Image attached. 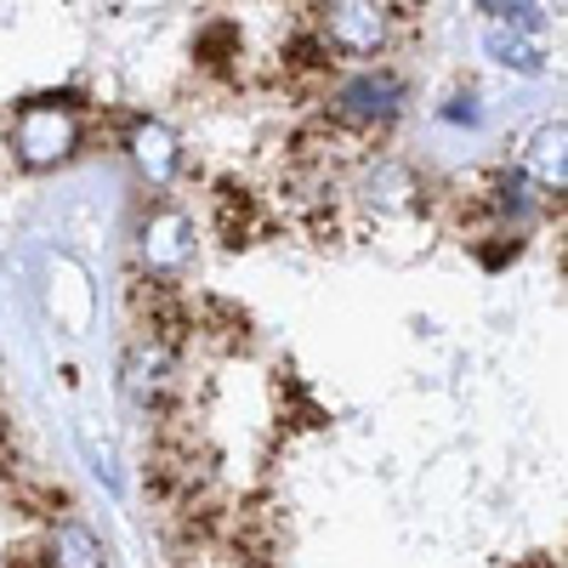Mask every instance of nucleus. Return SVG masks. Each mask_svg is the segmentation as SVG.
Returning a JSON list of instances; mask_svg holds the SVG:
<instances>
[{
    "mask_svg": "<svg viewBox=\"0 0 568 568\" xmlns=\"http://www.w3.org/2000/svg\"><path fill=\"white\" fill-rule=\"evenodd\" d=\"M194 58H200V69H211V74H227V69H240V58H245V40H240V29L233 23H205L200 29V40H194Z\"/></svg>",
    "mask_w": 568,
    "mask_h": 568,
    "instance_id": "nucleus-11",
    "label": "nucleus"
},
{
    "mask_svg": "<svg viewBox=\"0 0 568 568\" xmlns=\"http://www.w3.org/2000/svg\"><path fill=\"white\" fill-rule=\"evenodd\" d=\"M211 216H216V240L227 245V251H240V245H256L262 233L273 227V216H267V205H262V194H251L245 182H216V194H211Z\"/></svg>",
    "mask_w": 568,
    "mask_h": 568,
    "instance_id": "nucleus-5",
    "label": "nucleus"
},
{
    "mask_svg": "<svg viewBox=\"0 0 568 568\" xmlns=\"http://www.w3.org/2000/svg\"><path fill=\"white\" fill-rule=\"evenodd\" d=\"M313 34L336 63H375L404 40L398 0H318Z\"/></svg>",
    "mask_w": 568,
    "mask_h": 568,
    "instance_id": "nucleus-1",
    "label": "nucleus"
},
{
    "mask_svg": "<svg viewBox=\"0 0 568 568\" xmlns=\"http://www.w3.org/2000/svg\"><path fill=\"white\" fill-rule=\"evenodd\" d=\"M187 313H194V342L216 347V353H251V313L245 307H233L222 296H200V302H187Z\"/></svg>",
    "mask_w": 568,
    "mask_h": 568,
    "instance_id": "nucleus-6",
    "label": "nucleus"
},
{
    "mask_svg": "<svg viewBox=\"0 0 568 568\" xmlns=\"http://www.w3.org/2000/svg\"><path fill=\"white\" fill-rule=\"evenodd\" d=\"M484 45H489V58H500L506 69H524V74H540L546 69V45L524 23H489Z\"/></svg>",
    "mask_w": 568,
    "mask_h": 568,
    "instance_id": "nucleus-9",
    "label": "nucleus"
},
{
    "mask_svg": "<svg viewBox=\"0 0 568 568\" xmlns=\"http://www.w3.org/2000/svg\"><path fill=\"white\" fill-rule=\"evenodd\" d=\"M142 267H149V278H171L182 284L187 267H194V222H187L176 205H154L149 216H142Z\"/></svg>",
    "mask_w": 568,
    "mask_h": 568,
    "instance_id": "nucleus-4",
    "label": "nucleus"
},
{
    "mask_svg": "<svg viewBox=\"0 0 568 568\" xmlns=\"http://www.w3.org/2000/svg\"><path fill=\"white\" fill-rule=\"evenodd\" d=\"M398 103H404L398 74L369 69V74H358V80H347V85L336 91V103H329V120H342V125H353L358 136L375 142V131L398 120Z\"/></svg>",
    "mask_w": 568,
    "mask_h": 568,
    "instance_id": "nucleus-3",
    "label": "nucleus"
},
{
    "mask_svg": "<svg viewBox=\"0 0 568 568\" xmlns=\"http://www.w3.org/2000/svg\"><path fill=\"white\" fill-rule=\"evenodd\" d=\"M478 12L489 23H524V29H540V0H478Z\"/></svg>",
    "mask_w": 568,
    "mask_h": 568,
    "instance_id": "nucleus-12",
    "label": "nucleus"
},
{
    "mask_svg": "<svg viewBox=\"0 0 568 568\" xmlns=\"http://www.w3.org/2000/svg\"><path fill=\"white\" fill-rule=\"evenodd\" d=\"M7 568H52V562H45V551H40V546H18V551L7 557Z\"/></svg>",
    "mask_w": 568,
    "mask_h": 568,
    "instance_id": "nucleus-13",
    "label": "nucleus"
},
{
    "mask_svg": "<svg viewBox=\"0 0 568 568\" xmlns=\"http://www.w3.org/2000/svg\"><path fill=\"white\" fill-rule=\"evenodd\" d=\"M7 142H12L18 165H29V171L63 165L85 142V103H74V98H29L12 114Z\"/></svg>",
    "mask_w": 568,
    "mask_h": 568,
    "instance_id": "nucleus-2",
    "label": "nucleus"
},
{
    "mask_svg": "<svg viewBox=\"0 0 568 568\" xmlns=\"http://www.w3.org/2000/svg\"><path fill=\"white\" fill-rule=\"evenodd\" d=\"M540 194L551 200H562V120H551V125H540L535 136H529V171H524Z\"/></svg>",
    "mask_w": 568,
    "mask_h": 568,
    "instance_id": "nucleus-10",
    "label": "nucleus"
},
{
    "mask_svg": "<svg viewBox=\"0 0 568 568\" xmlns=\"http://www.w3.org/2000/svg\"><path fill=\"white\" fill-rule=\"evenodd\" d=\"M125 149H131V160L142 165V176L160 182V187L182 171V149H176V136H171L160 120H131V125H125Z\"/></svg>",
    "mask_w": 568,
    "mask_h": 568,
    "instance_id": "nucleus-7",
    "label": "nucleus"
},
{
    "mask_svg": "<svg viewBox=\"0 0 568 568\" xmlns=\"http://www.w3.org/2000/svg\"><path fill=\"white\" fill-rule=\"evenodd\" d=\"M40 551H45V562H52V568H109L103 540L91 535L85 524H74V517H58Z\"/></svg>",
    "mask_w": 568,
    "mask_h": 568,
    "instance_id": "nucleus-8",
    "label": "nucleus"
}]
</instances>
